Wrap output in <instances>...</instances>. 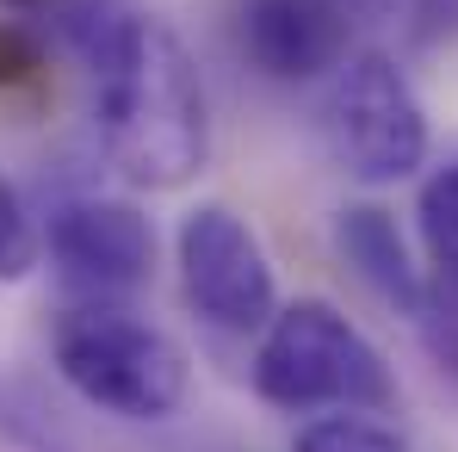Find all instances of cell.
<instances>
[{"label":"cell","instance_id":"obj_10","mask_svg":"<svg viewBox=\"0 0 458 452\" xmlns=\"http://www.w3.org/2000/svg\"><path fill=\"white\" fill-rule=\"evenodd\" d=\"M298 452H403V440L372 415H322L298 434Z\"/></svg>","mask_w":458,"mask_h":452},{"label":"cell","instance_id":"obj_1","mask_svg":"<svg viewBox=\"0 0 458 452\" xmlns=\"http://www.w3.org/2000/svg\"><path fill=\"white\" fill-rule=\"evenodd\" d=\"M50 25L87 69L106 161L143 192L186 186L211 155L205 87L186 44L143 0H56Z\"/></svg>","mask_w":458,"mask_h":452},{"label":"cell","instance_id":"obj_9","mask_svg":"<svg viewBox=\"0 0 458 452\" xmlns=\"http://www.w3.org/2000/svg\"><path fill=\"white\" fill-rule=\"evenodd\" d=\"M415 224H421V248H428L434 292H440L446 310H458V161H453V167H440V174L421 186Z\"/></svg>","mask_w":458,"mask_h":452},{"label":"cell","instance_id":"obj_13","mask_svg":"<svg viewBox=\"0 0 458 452\" xmlns=\"http://www.w3.org/2000/svg\"><path fill=\"white\" fill-rule=\"evenodd\" d=\"M347 6H353V13H360V19H378V13H390V6H396V0H347Z\"/></svg>","mask_w":458,"mask_h":452},{"label":"cell","instance_id":"obj_6","mask_svg":"<svg viewBox=\"0 0 458 452\" xmlns=\"http://www.w3.org/2000/svg\"><path fill=\"white\" fill-rule=\"evenodd\" d=\"M50 260L69 292L87 298H118L137 292L155 267V229L124 199H63L50 211Z\"/></svg>","mask_w":458,"mask_h":452},{"label":"cell","instance_id":"obj_5","mask_svg":"<svg viewBox=\"0 0 458 452\" xmlns=\"http://www.w3.org/2000/svg\"><path fill=\"white\" fill-rule=\"evenodd\" d=\"M180 279H186L192 310L211 328L248 335V328H267L279 316L273 267L260 254V235L224 205H199L180 224Z\"/></svg>","mask_w":458,"mask_h":452},{"label":"cell","instance_id":"obj_2","mask_svg":"<svg viewBox=\"0 0 458 452\" xmlns=\"http://www.w3.org/2000/svg\"><path fill=\"white\" fill-rule=\"evenodd\" d=\"M50 360L69 378V390L124 422H167L186 403L180 341L112 298L69 303L50 328Z\"/></svg>","mask_w":458,"mask_h":452},{"label":"cell","instance_id":"obj_4","mask_svg":"<svg viewBox=\"0 0 458 452\" xmlns=\"http://www.w3.org/2000/svg\"><path fill=\"white\" fill-rule=\"evenodd\" d=\"M322 131H328L335 161L360 186H396L428 161V112L409 75L378 50H360L335 69Z\"/></svg>","mask_w":458,"mask_h":452},{"label":"cell","instance_id":"obj_3","mask_svg":"<svg viewBox=\"0 0 458 452\" xmlns=\"http://www.w3.org/2000/svg\"><path fill=\"white\" fill-rule=\"evenodd\" d=\"M254 390L273 409H390L396 378L384 354L322 298L285 303L260 347H254Z\"/></svg>","mask_w":458,"mask_h":452},{"label":"cell","instance_id":"obj_7","mask_svg":"<svg viewBox=\"0 0 458 452\" xmlns=\"http://www.w3.org/2000/svg\"><path fill=\"white\" fill-rule=\"evenodd\" d=\"M360 13L347 0H235V50L267 81H316L347 63Z\"/></svg>","mask_w":458,"mask_h":452},{"label":"cell","instance_id":"obj_12","mask_svg":"<svg viewBox=\"0 0 458 452\" xmlns=\"http://www.w3.org/2000/svg\"><path fill=\"white\" fill-rule=\"evenodd\" d=\"M409 38L421 50L458 38V0H409Z\"/></svg>","mask_w":458,"mask_h":452},{"label":"cell","instance_id":"obj_8","mask_svg":"<svg viewBox=\"0 0 458 452\" xmlns=\"http://www.w3.org/2000/svg\"><path fill=\"white\" fill-rule=\"evenodd\" d=\"M335 248L341 260L378 292L384 303H396L403 316H428V286H421V267L409 260V242L390 211L378 205H347L341 224H335Z\"/></svg>","mask_w":458,"mask_h":452},{"label":"cell","instance_id":"obj_11","mask_svg":"<svg viewBox=\"0 0 458 452\" xmlns=\"http://www.w3.org/2000/svg\"><path fill=\"white\" fill-rule=\"evenodd\" d=\"M38 267V229L25 217L19 192L0 180V279H25Z\"/></svg>","mask_w":458,"mask_h":452}]
</instances>
